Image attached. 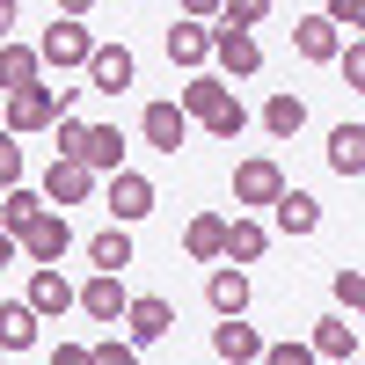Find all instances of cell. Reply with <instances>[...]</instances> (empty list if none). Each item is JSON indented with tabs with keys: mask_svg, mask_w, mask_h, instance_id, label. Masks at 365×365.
I'll list each match as a JSON object with an SVG mask.
<instances>
[{
	"mask_svg": "<svg viewBox=\"0 0 365 365\" xmlns=\"http://www.w3.org/2000/svg\"><path fill=\"white\" fill-rule=\"evenodd\" d=\"M73 307H81L88 322H125V307H132V292H125V278H88Z\"/></svg>",
	"mask_w": 365,
	"mask_h": 365,
	"instance_id": "16",
	"label": "cell"
},
{
	"mask_svg": "<svg viewBox=\"0 0 365 365\" xmlns=\"http://www.w3.org/2000/svg\"><path fill=\"white\" fill-rule=\"evenodd\" d=\"M299 125H307V103H299L292 88L263 103V132H270V139H299Z\"/></svg>",
	"mask_w": 365,
	"mask_h": 365,
	"instance_id": "28",
	"label": "cell"
},
{
	"mask_svg": "<svg viewBox=\"0 0 365 365\" xmlns=\"http://www.w3.org/2000/svg\"><path fill=\"white\" fill-rule=\"evenodd\" d=\"M0 299H8V292H0Z\"/></svg>",
	"mask_w": 365,
	"mask_h": 365,
	"instance_id": "39",
	"label": "cell"
},
{
	"mask_svg": "<svg viewBox=\"0 0 365 365\" xmlns=\"http://www.w3.org/2000/svg\"><path fill=\"white\" fill-rule=\"evenodd\" d=\"M351 365H358V358H351Z\"/></svg>",
	"mask_w": 365,
	"mask_h": 365,
	"instance_id": "40",
	"label": "cell"
},
{
	"mask_svg": "<svg viewBox=\"0 0 365 365\" xmlns=\"http://www.w3.org/2000/svg\"><path fill=\"white\" fill-rule=\"evenodd\" d=\"M292 51L307 58V66H329V58H344V29L329 22L322 8H307V15L292 22Z\"/></svg>",
	"mask_w": 365,
	"mask_h": 365,
	"instance_id": "5",
	"label": "cell"
},
{
	"mask_svg": "<svg viewBox=\"0 0 365 365\" xmlns=\"http://www.w3.org/2000/svg\"><path fill=\"white\" fill-rule=\"evenodd\" d=\"M227 103H234V88H227L220 73H190V81H182V96H175V110L190 117V125H212Z\"/></svg>",
	"mask_w": 365,
	"mask_h": 365,
	"instance_id": "10",
	"label": "cell"
},
{
	"mask_svg": "<svg viewBox=\"0 0 365 365\" xmlns=\"http://www.w3.org/2000/svg\"><path fill=\"white\" fill-rule=\"evenodd\" d=\"M139 139L154 146V154H175V146H190V117H182L175 103H146L139 110Z\"/></svg>",
	"mask_w": 365,
	"mask_h": 365,
	"instance_id": "11",
	"label": "cell"
},
{
	"mask_svg": "<svg viewBox=\"0 0 365 365\" xmlns=\"http://www.w3.org/2000/svg\"><path fill=\"white\" fill-rule=\"evenodd\" d=\"M154 205H161V197H154V175H139V168H117V175H110V220L125 227V234H132Z\"/></svg>",
	"mask_w": 365,
	"mask_h": 365,
	"instance_id": "3",
	"label": "cell"
},
{
	"mask_svg": "<svg viewBox=\"0 0 365 365\" xmlns=\"http://www.w3.org/2000/svg\"><path fill=\"white\" fill-rule=\"evenodd\" d=\"M307 351L329 358V365H351V358H358V329H351L344 314H322V322H314V336H307Z\"/></svg>",
	"mask_w": 365,
	"mask_h": 365,
	"instance_id": "18",
	"label": "cell"
},
{
	"mask_svg": "<svg viewBox=\"0 0 365 365\" xmlns=\"http://www.w3.org/2000/svg\"><path fill=\"white\" fill-rule=\"evenodd\" d=\"M132 81H139V58L125 44H96V58H88V96H125Z\"/></svg>",
	"mask_w": 365,
	"mask_h": 365,
	"instance_id": "7",
	"label": "cell"
},
{
	"mask_svg": "<svg viewBox=\"0 0 365 365\" xmlns=\"http://www.w3.org/2000/svg\"><path fill=\"white\" fill-rule=\"evenodd\" d=\"M205 58H212V29L175 15V29H168V66H182V73H205Z\"/></svg>",
	"mask_w": 365,
	"mask_h": 365,
	"instance_id": "17",
	"label": "cell"
},
{
	"mask_svg": "<svg viewBox=\"0 0 365 365\" xmlns=\"http://www.w3.org/2000/svg\"><path fill=\"white\" fill-rule=\"evenodd\" d=\"M285 190H292V182H285V168L270 161V154H249V161L234 168V205H263V212H270Z\"/></svg>",
	"mask_w": 365,
	"mask_h": 365,
	"instance_id": "2",
	"label": "cell"
},
{
	"mask_svg": "<svg viewBox=\"0 0 365 365\" xmlns=\"http://www.w3.org/2000/svg\"><path fill=\"white\" fill-rule=\"evenodd\" d=\"M168 329H175V307H168L161 292H139L132 307H125V344H132V351H146V344H161Z\"/></svg>",
	"mask_w": 365,
	"mask_h": 365,
	"instance_id": "6",
	"label": "cell"
},
{
	"mask_svg": "<svg viewBox=\"0 0 365 365\" xmlns=\"http://www.w3.org/2000/svg\"><path fill=\"white\" fill-rule=\"evenodd\" d=\"M270 227H278V234H314V227H322V197L285 190L278 205H270Z\"/></svg>",
	"mask_w": 365,
	"mask_h": 365,
	"instance_id": "23",
	"label": "cell"
},
{
	"mask_svg": "<svg viewBox=\"0 0 365 365\" xmlns=\"http://www.w3.org/2000/svg\"><path fill=\"white\" fill-rule=\"evenodd\" d=\"M8 263H22V241H15L8 227H0V270H8Z\"/></svg>",
	"mask_w": 365,
	"mask_h": 365,
	"instance_id": "37",
	"label": "cell"
},
{
	"mask_svg": "<svg viewBox=\"0 0 365 365\" xmlns=\"http://www.w3.org/2000/svg\"><path fill=\"white\" fill-rule=\"evenodd\" d=\"M270 15V0H227V8H220V22H212V29H241V37H249V29Z\"/></svg>",
	"mask_w": 365,
	"mask_h": 365,
	"instance_id": "30",
	"label": "cell"
},
{
	"mask_svg": "<svg viewBox=\"0 0 365 365\" xmlns=\"http://www.w3.org/2000/svg\"><path fill=\"white\" fill-rule=\"evenodd\" d=\"M0 351H37V314L22 299H0Z\"/></svg>",
	"mask_w": 365,
	"mask_h": 365,
	"instance_id": "26",
	"label": "cell"
},
{
	"mask_svg": "<svg viewBox=\"0 0 365 365\" xmlns=\"http://www.w3.org/2000/svg\"><path fill=\"white\" fill-rule=\"evenodd\" d=\"M8 29H15V0H0V44H8Z\"/></svg>",
	"mask_w": 365,
	"mask_h": 365,
	"instance_id": "38",
	"label": "cell"
},
{
	"mask_svg": "<svg viewBox=\"0 0 365 365\" xmlns=\"http://www.w3.org/2000/svg\"><path fill=\"white\" fill-rule=\"evenodd\" d=\"M37 58L44 66H58V73H88V58H96V37H88V22L81 15H51V29L37 37Z\"/></svg>",
	"mask_w": 365,
	"mask_h": 365,
	"instance_id": "1",
	"label": "cell"
},
{
	"mask_svg": "<svg viewBox=\"0 0 365 365\" xmlns=\"http://www.w3.org/2000/svg\"><path fill=\"white\" fill-rule=\"evenodd\" d=\"M88 263H96V278H125V263H132V234H125V227H103L96 241H88Z\"/></svg>",
	"mask_w": 365,
	"mask_h": 365,
	"instance_id": "24",
	"label": "cell"
},
{
	"mask_svg": "<svg viewBox=\"0 0 365 365\" xmlns=\"http://www.w3.org/2000/svg\"><path fill=\"white\" fill-rule=\"evenodd\" d=\"M22 88H44V58H37V44H0V103L22 96Z\"/></svg>",
	"mask_w": 365,
	"mask_h": 365,
	"instance_id": "15",
	"label": "cell"
},
{
	"mask_svg": "<svg viewBox=\"0 0 365 365\" xmlns=\"http://www.w3.org/2000/svg\"><path fill=\"white\" fill-rule=\"evenodd\" d=\"M205 307L220 314V322H241V314H249V270L220 263V270H212V278H205Z\"/></svg>",
	"mask_w": 365,
	"mask_h": 365,
	"instance_id": "12",
	"label": "cell"
},
{
	"mask_svg": "<svg viewBox=\"0 0 365 365\" xmlns=\"http://www.w3.org/2000/svg\"><path fill=\"white\" fill-rule=\"evenodd\" d=\"M81 168H88V175H117V168H125V132H117V125H88Z\"/></svg>",
	"mask_w": 365,
	"mask_h": 365,
	"instance_id": "20",
	"label": "cell"
},
{
	"mask_svg": "<svg viewBox=\"0 0 365 365\" xmlns=\"http://www.w3.org/2000/svg\"><path fill=\"white\" fill-rule=\"evenodd\" d=\"M329 168L336 175H365V125H336L329 132Z\"/></svg>",
	"mask_w": 365,
	"mask_h": 365,
	"instance_id": "27",
	"label": "cell"
},
{
	"mask_svg": "<svg viewBox=\"0 0 365 365\" xmlns=\"http://www.w3.org/2000/svg\"><path fill=\"white\" fill-rule=\"evenodd\" d=\"M58 125V103H51V81L44 88H22V96H8V125L0 132H15V139H29V132H51Z\"/></svg>",
	"mask_w": 365,
	"mask_h": 365,
	"instance_id": "8",
	"label": "cell"
},
{
	"mask_svg": "<svg viewBox=\"0 0 365 365\" xmlns=\"http://www.w3.org/2000/svg\"><path fill=\"white\" fill-rule=\"evenodd\" d=\"M336 66H344V88H358V96H365V44H344Z\"/></svg>",
	"mask_w": 365,
	"mask_h": 365,
	"instance_id": "35",
	"label": "cell"
},
{
	"mask_svg": "<svg viewBox=\"0 0 365 365\" xmlns=\"http://www.w3.org/2000/svg\"><path fill=\"white\" fill-rule=\"evenodd\" d=\"M205 132H212V139H227V146H234L241 132H249V110H241V96H234V103H227L220 117H212V125H205Z\"/></svg>",
	"mask_w": 365,
	"mask_h": 365,
	"instance_id": "32",
	"label": "cell"
},
{
	"mask_svg": "<svg viewBox=\"0 0 365 365\" xmlns=\"http://www.w3.org/2000/svg\"><path fill=\"white\" fill-rule=\"evenodd\" d=\"M81 299V285L66 278V270H29V292H22V307L37 314V322H51V314H66Z\"/></svg>",
	"mask_w": 365,
	"mask_h": 365,
	"instance_id": "9",
	"label": "cell"
},
{
	"mask_svg": "<svg viewBox=\"0 0 365 365\" xmlns=\"http://www.w3.org/2000/svg\"><path fill=\"white\" fill-rule=\"evenodd\" d=\"M88 351H96V365H139V351L125 336H103V344H88Z\"/></svg>",
	"mask_w": 365,
	"mask_h": 365,
	"instance_id": "34",
	"label": "cell"
},
{
	"mask_svg": "<svg viewBox=\"0 0 365 365\" xmlns=\"http://www.w3.org/2000/svg\"><path fill=\"white\" fill-rule=\"evenodd\" d=\"M51 365H96V351H88V344H58Z\"/></svg>",
	"mask_w": 365,
	"mask_h": 365,
	"instance_id": "36",
	"label": "cell"
},
{
	"mask_svg": "<svg viewBox=\"0 0 365 365\" xmlns=\"http://www.w3.org/2000/svg\"><path fill=\"white\" fill-rule=\"evenodd\" d=\"M212 351H220L227 365H263V336L249 322H212Z\"/></svg>",
	"mask_w": 365,
	"mask_h": 365,
	"instance_id": "21",
	"label": "cell"
},
{
	"mask_svg": "<svg viewBox=\"0 0 365 365\" xmlns=\"http://www.w3.org/2000/svg\"><path fill=\"white\" fill-rule=\"evenodd\" d=\"M329 292H336V314H365V270H336V278H329Z\"/></svg>",
	"mask_w": 365,
	"mask_h": 365,
	"instance_id": "29",
	"label": "cell"
},
{
	"mask_svg": "<svg viewBox=\"0 0 365 365\" xmlns=\"http://www.w3.org/2000/svg\"><path fill=\"white\" fill-rule=\"evenodd\" d=\"M182 256H190V263H220L227 256V220H220V212H197V220L182 227Z\"/></svg>",
	"mask_w": 365,
	"mask_h": 365,
	"instance_id": "19",
	"label": "cell"
},
{
	"mask_svg": "<svg viewBox=\"0 0 365 365\" xmlns=\"http://www.w3.org/2000/svg\"><path fill=\"white\" fill-rule=\"evenodd\" d=\"M263 365H322L307 344H263Z\"/></svg>",
	"mask_w": 365,
	"mask_h": 365,
	"instance_id": "33",
	"label": "cell"
},
{
	"mask_svg": "<svg viewBox=\"0 0 365 365\" xmlns=\"http://www.w3.org/2000/svg\"><path fill=\"white\" fill-rule=\"evenodd\" d=\"M263 249H270V227H263V220H249V212L227 220V256H220V263H234V270H241V263H263Z\"/></svg>",
	"mask_w": 365,
	"mask_h": 365,
	"instance_id": "22",
	"label": "cell"
},
{
	"mask_svg": "<svg viewBox=\"0 0 365 365\" xmlns=\"http://www.w3.org/2000/svg\"><path fill=\"white\" fill-rule=\"evenodd\" d=\"M22 168H29V161H22V139H15V132H0V197L22 190Z\"/></svg>",
	"mask_w": 365,
	"mask_h": 365,
	"instance_id": "31",
	"label": "cell"
},
{
	"mask_svg": "<svg viewBox=\"0 0 365 365\" xmlns=\"http://www.w3.org/2000/svg\"><path fill=\"white\" fill-rule=\"evenodd\" d=\"M44 212H51V205H44V190H29V182H22V190H8V197H0V227H8V234L22 241L29 227L44 220Z\"/></svg>",
	"mask_w": 365,
	"mask_h": 365,
	"instance_id": "25",
	"label": "cell"
},
{
	"mask_svg": "<svg viewBox=\"0 0 365 365\" xmlns=\"http://www.w3.org/2000/svg\"><path fill=\"white\" fill-rule=\"evenodd\" d=\"M212 58H220V81H249L263 66V44L241 37V29H212Z\"/></svg>",
	"mask_w": 365,
	"mask_h": 365,
	"instance_id": "13",
	"label": "cell"
},
{
	"mask_svg": "<svg viewBox=\"0 0 365 365\" xmlns=\"http://www.w3.org/2000/svg\"><path fill=\"white\" fill-rule=\"evenodd\" d=\"M66 249H73L66 212H44V220L22 234V263H29V270H58V256H66Z\"/></svg>",
	"mask_w": 365,
	"mask_h": 365,
	"instance_id": "4",
	"label": "cell"
},
{
	"mask_svg": "<svg viewBox=\"0 0 365 365\" xmlns=\"http://www.w3.org/2000/svg\"><path fill=\"white\" fill-rule=\"evenodd\" d=\"M88 197H96V175H88L81 161H51V168H44V205H51V212L88 205Z\"/></svg>",
	"mask_w": 365,
	"mask_h": 365,
	"instance_id": "14",
	"label": "cell"
}]
</instances>
